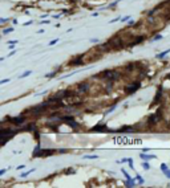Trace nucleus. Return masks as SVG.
Masks as SVG:
<instances>
[{"label":"nucleus","mask_w":170,"mask_h":188,"mask_svg":"<svg viewBox=\"0 0 170 188\" xmlns=\"http://www.w3.org/2000/svg\"><path fill=\"white\" fill-rule=\"evenodd\" d=\"M104 78H106V80H109V81H116V80H118V73L117 72H114V70H105L104 73Z\"/></svg>","instance_id":"f257e3e1"},{"label":"nucleus","mask_w":170,"mask_h":188,"mask_svg":"<svg viewBox=\"0 0 170 188\" xmlns=\"http://www.w3.org/2000/svg\"><path fill=\"white\" fill-rule=\"evenodd\" d=\"M61 120H63V122H65L66 125H69L72 129H79V123H77L72 117H66L65 115V117H63V118H61Z\"/></svg>","instance_id":"f03ea898"},{"label":"nucleus","mask_w":170,"mask_h":188,"mask_svg":"<svg viewBox=\"0 0 170 188\" xmlns=\"http://www.w3.org/2000/svg\"><path fill=\"white\" fill-rule=\"evenodd\" d=\"M140 82H136V84H133V85H130V86H128L126 89H125V93L126 94H133L134 91H137L138 89H140Z\"/></svg>","instance_id":"7ed1b4c3"},{"label":"nucleus","mask_w":170,"mask_h":188,"mask_svg":"<svg viewBox=\"0 0 170 188\" xmlns=\"http://www.w3.org/2000/svg\"><path fill=\"white\" fill-rule=\"evenodd\" d=\"M11 123H15V125H21V123H24V118L23 117H17V118H9L8 119Z\"/></svg>","instance_id":"20e7f679"},{"label":"nucleus","mask_w":170,"mask_h":188,"mask_svg":"<svg viewBox=\"0 0 170 188\" xmlns=\"http://www.w3.org/2000/svg\"><path fill=\"white\" fill-rule=\"evenodd\" d=\"M125 186L133 188V187H136V184H134V180H133V179H128V182L125 183Z\"/></svg>","instance_id":"39448f33"},{"label":"nucleus","mask_w":170,"mask_h":188,"mask_svg":"<svg viewBox=\"0 0 170 188\" xmlns=\"http://www.w3.org/2000/svg\"><path fill=\"white\" fill-rule=\"evenodd\" d=\"M141 158H142V159H146V160H149V159H155V155H148V154H141Z\"/></svg>","instance_id":"423d86ee"},{"label":"nucleus","mask_w":170,"mask_h":188,"mask_svg":"<svg viewBox=\"0 0 170 188\" xmlns=\"http://www.w3.org/2000/svg\"><path fill=\"white\" fill-rule=\"evenodd\" d=\"M88 90H89V85H88V84L80 85V91H88Z\"/></svg>","instance_id":"0eeeda50"},{"label":"nucleus","mask_w":170,"mask_h":188,"mask_svg":"<svg viewBox=\"0 0 170 188\" xmlns=\"http://www.w3.org/2000/svg\"><path fill=\"white\" fill-rule=\"evenodd\" d=\"M161 87H159V89H158V93H157V95H155V101L153 102V105H155V103H158V101H159V99H161Z\"/></svg>","instance_id":"6e6552de"},{"label":"nucleus","mask_w":170,"mask_h":188,"mask_svg":"<svg viewBox=\"0 0 170 188\" xmlns=\"http://www.w3.org/2000/svg\"><path fill=\"white\" fill-rule=\"evenodd\" d=\"M168 53H170V49H168V51H165V52H162V53H158V54H157V58H164Z\"/></svg>","instance_id":"1a4fd4ad"},{"label":"nucleus","mask_w":170,"mask_h":188,"mask_svg":"<svg viewBox=\"0 0 170 188\" xmlns=\"http://www.w3.org/2000/svg\"><path fill=\"white\" fill-rule=\"evenodd\" d=\"M33 171H35V168H32V170H29V171H27V172H23L20 176H21V178H25V176H28L31 172H33Z\"/></svg>","instance_id":"9d476101"},{"label":"nucleus","mask_w":170,"mask_h":188,"mask_svg":"<svg viewBox=\"0 0 170 188\" xmlns=\"http://www.w3.org/2000/svg\"><path fill=\"white\" fill-rule=\"evenodd\" d=\"M32 73V70H27V72H24L23 74L20 76V78H24V77H27V76H29V74Z\"/></svg>","instance_id":"9b49d317"},{"label":"nucleus","mask_w":170,"mask_h":188,"mask_svg":"<svg viewBox=\"0 0 170 188\" xmlns=\"http://www.w3.org/2000/svg\"><path fill=\"white\" fill-rule=\"evenodd\" d=\"M13 31V28H7V29H3V34H7V33H11Z\"/></svg>","instance_id":"f8f14e48"},{"label":"nucleus","mask_w":170,"mask_h":188,"mask_svg":"<svg viewBox=\"0 0 170 188\" xmlns=\"http://www.w3.org/2000/svg\"><path fill=\"white\" fill-rule=\"evenodd\" d=\"M84 158L85 159H97L98 156H97V155H85Z\"/></svg>","instance_id":"ddd939ff"},{"label":"nucleus","mask_w":170,"mask_h":188,"mask_svg":"<svg viewBox=\"0 0 170 188\" xmlns=\"http://www.w3.org/2000/svg\"><path fill=\"white\" fill-rule=\"evenodd\" d=\"M121 172L124 173V176H125L126 179H132V178H130V175H129V173H128V172L125 171V170H121Z\"/></svg>","instance_id":"4468645a"},{"label":"nucleus","mask_w":170,"mask_h":188,"mask_svg":"<svg viewBox=\"0 0 170 188\" xmlns=\"http://www.w3.org/2000/svg\"><path fill=\"white\" fill-rule=\"evenodd\" d=\"M136 180H138V182H140V183H138V184H144V179H142V178H141V176H140V175H137V176H136Z\"/></svg>","instance_id":"2eb2a0df"},{"label":"nucleus","mask_w":170,"mask_h":188,"mask_svg":"<svg viewBox=\"0 0 170 188\" xmlns=\"http://www.w3.org/2000/svg\"><path fill=\"white\" fill-rule=\"evenodd\" d=\"M142 168L144 170H150V164H148V163H142Z\"/></svg>","instance_id":"dca6fc26"},{"label":"nucleus","mask_w":170,"mask_h":188,"mask_svg":"<svg viewBox=\"0 0 170 188\" xmlns=\"http://www.w3.org/2000/svg\"><path fill=\"white\" fill-rule=\"evenodd\" d=\"M128 163H129L130 168H133V159L132 158H128Z\"/></svg>","instance_id":"f3484780"},{"label":"nucleus","mask_w":170,"mask_h":188,"mask_svg":"<svg viewBox=\"0 0 170 188\" xmlns=\"http://www.w3.org/2000/svg\"><path fill=\"white\" fill-rule=\"evenodd\" d=\"M59 41H60L59 38H56V40H53V41H51V42H49V45H52V47H53V45H55V44H57Z\"/></svg>","instance_id":"a211bd4d"},{"label":"nucleus","mask_w":170,"mask_h":188,"mask_svg":"<svg viewBox=\"0 0 170 188\" xmlns=\"http://www.w3.org/2000/svg\"><path fill=\"white\" fill-rule=\"evenodd\" d=\"M161 170H162L164 172H166V171H168V166H166V164H162V166H161Z\"/></svg>","instance_id":"6ab92c4d"},{"label":"nucleus","mask_w":170,"mask_h":188,"mask_svg":"<svg viewBox=\"0 0 170 188\" xmlns=\"http://www.w3.org/2000/svg\"><path fill=\"white\" fill-rule=\"evenodd\" d=\"M9 78H7V80H1V81H0V84H1V85H4V84H7V82H9Z\"/></svg>","instance_id":"aec40b11"},{"label":"nucleus","mask_w":170,"mask_h":188,"mask_svg":"<svg viewBox=\"0 0 170 188\" xmlns=\"http://www.w3.org/2000/svg\"><path fill=\"white\" fill-rule=\"evenodd\" d=\"M114 109H116V106H112V107L109 109L108 111H106V114H110V113H112V111H113V110H114Z\"/></svg>","instance_id":"412c9836"},{"label":"nucleus","mask_w":170,"mask_h":188,"mask_svg":"<svg viewBox=\"0 0 170 188\" xmlns=\"http://www.w3.org/2000/svg\"><path fill=\"white\" fill-rule=\"evenodd\" d=\"M31 24H33V21H32V20H31V21H27V23L23 24V25H24V27H28V25H31Z\"/></svg>","instance_id":"4be33fe9"},{"label":"nucleus","mask_w":170,"mask_h":188,"mask_svg":"<svg viewBox=\"0 0 170 188\" xmlns=\"http://www.w3.org/2000/svg\"><path fill=\"white\" fill-rule=\"evenodd\" d=\"M161 38H162V36H161V34H158V36H155V37L153 38V40H154V41H157V40H161Z\"/></svg>","instance_id":"5701e85b"},{"label":"nucleus","mask_w":170,"mask_h":188,"mask_svg":"<svg viewBox=\"0 0 170 188\" xmlns=\"http://www.w3.org/2000/svg\"><path fill=\"white\" fill-rule=\"evenodd\" d=\"M121 20L122 21H128V20H130V16H125V17H122Z\"/></svg>","instance_id":"b1692460"},{"label":"nucleus","mask_w":170,"mask_h":188,"mask_svg":"<svg viewBox=\"0 0 170 188\" xmlns=\"http://www.w3.org/2000/svg\"><path fill=\"white\" fill-rule=\"evenodd\" d=\"M17 42H19L17 40H12V41H9V42H8V45H11V44H17Z\"/></svg>","instance_id":"393cba45"},{"label":"nucleus","mask_w":170,"mask_h":188,"mask_svg":"<svg viewBox=\"0 0 170 188\" xmlns=\"http://www.w3.org/2000/svg\"><path fill=\"white\" fill-rule=\"evenodd\" d=\"M7 172V170L5 168H3V170H0V175H4V173Z\"/></svg>","instance_id":"a878e982"},{"label":"nucleus","mask_w":170,"mask_h":188,"mask_svg":"<svg viewBox=\"0 0 170 188\" xmlns=\"http://www.w3.org/2000/svg\"><path fill=\"white\" fill-rule=\"evenodd\" d=\"M133 25H134V21H133V20H130V21H129V24H128V27H133Z\"/></svg>","instance_id":"bb28decb"},{"label":"nucleus","mask_w":170,"mask_h":188,"mask_svg":"<svg viewBox=\"0 0 170 188\" xmlns=\"http://www.w3.org/2000/svg\"><path fill=\"white\" fill-rule=\"evenodd\" d=\"M5 21H8V19H5V17H3V19H0V23H5Z\"/></svg>","instance_id":"cd10ccee"},{"label":"nucleus","mask_w":170,"mask_h":188,"mask_svg":"<svg viewBox=\"0 0 170 188\" xmlns=\"http://www.w3.org/2000/svg\"><path fill=\"white\" fill-rule=\"evenodd\" d=\"M165 175H166V176H168V178L170 179V170H168V171L165 172Z\"/></svg>","instance_id":"c85d7f7f"},{"label":"nucleus","mask_w":170,"mask_h":188,"mask_svg":"<svg viewBox=\"0 0 170 188\" xmlns=\"http://www.w3.org/2000/svg\"><path fill=\"white\" fill-rule=\"evenodd\" d=\"M52 76H55V73H49V74H47V76H45V77H48V78H51Z\"/></svg>","instance_id":"c756f323"},{"label":"nucleus","mask_w":170,"mask_h":188,"mask_svg":"<svg viewBox=\"0 0 170 188\" xmlns=\"http://www.w3.org/2000/svg\"><path fill=\"white\" fill-rule=\"evenodd\" d=\"M117 20H120V17H116V19H112V20H110V23H114V21H117Z\"/></svg>","instance_id":"7c9ffc66"},{"label":"nucleus","mask_w":170,"mask_h":188,"mask_svg":"<svg viewBox=\"0 0 170 188\" xmlns=\"http://www.w3.org/2000/svg\"><path fill=\"white\" fill-rule=\"evenodd\" d=\"M98 40H97V38H90V42H97Z\"/></svg>","instance_id":"2f4dec72"},{"label":"nucleus","mask_w":170,"mask_h":188,"mask_svg":"<svg viewBox=\"0 0 170 188\" xmlns=\"http://www.w3.org/2000/svg\"><path fill=\"white\" fill-rule=\"evenodd\" d=\"M23 168H24L23 164H21V166H17V170H23Z\"/></svg>","instance_id":"473e14b6"},{"label":"nucleus","mask_w":170,"mask_h":188,"mask_svg":"<svg viewBox=\"0 0 170 188\" xmlns=\"http://www.w3.org/2000/svg\"><path fill=\"white\" fill-rule=\"evenodd\" d=\"M168 78H169V80H170V73H169V74H168Z\"/></svg>","instance_id":"72a5a7b5"}]
</instances>
